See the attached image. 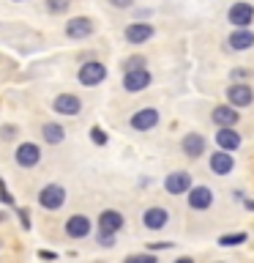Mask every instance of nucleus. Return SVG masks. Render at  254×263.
Listing matches in <instances>:
<instances>
[{"mask_svg": "<svg viewBox=\"0 0 254 263\" xmlns=\"http://www.w3.org/2000/svg\"><path fill=\"white\" fill-rule=\"evenodd\" d=\"M38 203L44 205L47 211H57V209L66 203V189L57 186V184H47V186L38 192Z\"/></svg>", "mask_w": 254, "mask_h": 263, "instance_id": "f257e3e1", "label": "nucleus"}, {"mask_svg": "<svg viewBox=\"0 0 254 263\" xmlns=\"http://www.w3.org/2000/svg\"><path fill=\"white\" fill-rule=\"evenodd\" d=\"M79 82L82 85H98L104 77H107V66L101 61H88V63H82L79 66Z\"/></svg>", "mask_w": 254, "mask_h": 263, "instance_id": "f03ea898", "label": "nucleus"}, {"mask_svg": "<svg viewBox=\"0 0 254 263\" xmlns=\"http://www.w3.org/2000/svg\"><path fill=\"white\" fill-rule=\"evenodd\" d=\"M227 20L235 25V28H249V22H254V6L251 3H232L227 11Z\"/></svg>", "mask_w": 254, "mask_h": 263, "instance_id": "7ed1b4c3", "label": "nucleus"}, {"mask_svg": "<svg viewBox=\"0 0 254 263\" xmlns=\"http://www.w3.org/2000/svg\"><path fill=\"white\" fill-rule=\"evenodd\" d=\"M164 189H167L170 195H183L192 189V176H188L186 170H175L170 173L167 178H164Z\"/></svg>", "mask_w": 254, "mask_h": 263, "instance_id": "20e7f679", "label": "nucleus"}, {"mask_svg": "<svg viewBox=\"0 0 254 263\" xmlns=\"http://www.w3.org/2000/svg\"><path fill=\"white\" fill-rule=\"evenodd\" d=\"M227 102L232 107H249L254 102V90L251 85H243V82H238V85H229L227 88Z\"/></svg>", "mask_w": 254, "mask_h": 263, "instance_id": "39448f33", "label": "nucleus"}, {"mask_svg": "<svg viewBox=\"0 0 254 263\" xmlns=\"http://www.w3.org/2000/svg\"><path fill=\"white\" fill-rule=\"evenodd\" d=\"M93 33V20L90 16H74L66 22V36L69 39H88Z\"/></svg>", "mask_w": 254, "mask_h": 263, "instance_id": "423d86ee", "label": "nucleus"}, {"mask_svg": "<svg viewBox=\"0 0 254 263\" xmlns=\"http://www.w3.org/2000/svg\"><path fill=\"white\" fill-rule=\"evenodd\" d=\"M147 85H151V71L147 69L129 71L126 77H123V88H126L129 93H139V90H145Z\"/></svg>", "mask_w": 254, "mask_h": 263, "instance_id": "0eeeda50", "label": "nucleus"}, {"mask_svg": "<svg viewBox=\"0 0 254 263\" xmlns=\"http://www.w3.org/2000/svg\"><path fill=\"white\" fill-rule=\"evenodd\" d=\"M156 123H159V110H153V107H142L139 112L131 115V126L137 132H147V129H153Z\"/></svg>", "mask_w": 254, "mask_h": 263, "instance_id": "6e6552de", "label": "nucleus"}, {"mask_svg": "<svg viewBox=\"0 0 254 263\" xmlns=\"http://www.w3.org/2000/svg\"><path fill=\"white\" fill-rule=\"evenodd\" d=\"M210 118H213V123H219V129H232L241 115H238V110H232V104H219Z\"/></svg>", "mask_w": 254, "mask_h": 263, "instance_id": "1a4fd4ad", "label": "nucleus"}, {"mask_svg": "<svg viewBox=\"0 0 254 263\" xmlns=\"http://www.w3.org/2000/svg\"><path fill=\"white\" fill-rule=\"evenodd\" d=\"M16 162H19L22 167H36L41 162V148L36 143H22L16 148Z\"/></svg>", "mask_w": 254, "mask_h": 263, "instance_id": "9d476101", "label": "nucleus"}, {"mask_svg": "<svg viewBox=\"0 0 254 263\" xmlns=\"http://www.w3.org/2000/svg\"><path fill=\"white\" fill-rule=\"evenodd\" d=\"M188 205L197 211H205V209H210L213 205V192L208 186H194V189H188Z\"/></svg>", "mask_w": 254, "mask_h": 263, "instance_id": "9b49d317", "label": "nucleus"}, {"mask_svg": "<svg viewBox=\"0 0 254 263\" xmlns=\"http://www.w3.org/2000/svg\"><path fill=\"white\" fill-rule=\"evenodd\" d=\"M151 36H153V25H147V22H131L126 28V41L129 44H145Z\"/></svg>", "mask_w": 254, "mask_h": 263, "instance_id": "f8f14e48", "label": "nucleus"}, {"mask_svg": "<svg viewBox=\"0 0 254 263\" xmlns=\"http://www.w3.org/2000/svg\"><path fill=\"white\" fill-rule=\"evenodd\" d=\"M66 233L71 238H85L90 233V219L85 214H74V217L66 219Z\"/></svg>", "mask_w": 254, "mask_h": 263, "instance_id": "ddd939ff", "label": "nucleus"}, {"mask_svg": "<svg viewBox=\"0 0 254 263\" xmlns=\"http://www.w3.org/2000/svg\"><path fill=\"white\" fill-rule=\"evenodd\" d=\"M52 107L60 115H77L82 110V102H79V96H74V93H60L52 102Z\"/></svg>", "mask_w": 254, "mask_h": 263, "instance_id": "4468645a", "label": "nucleus"}, {"mask_svg": "<svg viewBox=\"0 0 254 263\" xmlns=\"http://www.w3.org/2000/svg\"><path fill=\"white\" fill-rule=\"evenodd\" d=\"M232 167H235V159L229 151L210 154V170L216 173V176H227V173H232Z\"/></svg>", "mask_w": 254, "mask_h": 263, "instance_id": "2eb2a0df", "label": "nucleus"}, {"mask_svg": "<svg viewBox=\"0 0 254 263\" xmlns=\"http://www.w3.org/2000/svg\"><path fill=\"white\" fill-rule=\"evenodd\" d=\"M123 228V217L118 211H101V217H98V233H118V230Z\"/></svg>", "mask_w": 254, "mask_h": 263, "instance_id": "dca6fc26", "label": "nucleus"}, {"mask_svg": "<svg viewBox=\"0 0 254 263\" xmlns=\"http://www.w3.org/2000/svg\"><path fill=\"white\" fill-rule=\"evenodd\" d=\"M180 148H183L186 156H192V159H197V156L205 154V137L197 135V132H188V135L183 137V143H180Z\"/></svg>", "mask_w": 254, "mask_h": 263, "instance_id": "f3484780", "label": "nucleus"}, {"mask_svg": "<svg viewBox=\"0 0 254 263\" xmlns=\"http://www.w3.org/2000/svg\"><path fill=\"white\" fill-rule=\"evenodd\" d=\"M167 219H170V214L164 211V209H147V211L142 214V225L151 228V230L164 228V225H167Z\"/></svg>", "mask_w": 254, "mask_h": 263, "instance_id": "a211bd4d", "label": "nucleus"}, {"mask_svg": "<svg viewBox=\"0 0 254 263\" xmlns=\"http://www.w3.org/2000/svg\"><path fill=\"white\" fill-rule=\"evenodd\" d=\"M216 143H219L221 151H235V148L241 145V135L232 132V129H219L216 132Z\"/></svg>", "mask_w": 254, "mask_h": 263, "instance_id": "6ab92c4d", "label": "nucleus"}, {"mask_svg": "<svg viewBox=\"0 0 254 263\" xmlns=\"http://www.w3.org/2000/svg\"><path fill=\"white\" fill-rule=\"evenodd\" d=\"M251 44H254V33L251 30L241 28V30L229 33V47H232V49H249Z\"/></svg>", "mask_w": 254, "mask_h": 263, "instance_id": "aec40b11", "label": "nucleus"}, {"mask_svg": "<svg viewBox=\"0 0 254 263\" xmlns=\"http://www.w3.org/2000/svg\"><path fill=\"white\" fill-rule=\"evenodd\" d=\"M41 135H44V140L49 145H57V143H63V140H66V129L60 126V123H44Z\"/></svg>", "mask_w": 254, "mask_h": 263, "instance_id": "412c9836", "label": "nucleus"}, {"mask_svg": "<svg viewBox=\"0 0 254 263\" xmlns=\"http://www.w3.org/2000/svg\"><path fill=\"white\" fill-rule=\"evenodd\" d=\"M243 241H246V233H227V236L219 238L221 247H238V244H243Z\"/></svg>", "mask_w": 254, "mask_h": 263, "instance_id": "4be33fe9", "label": "nucleus"}, {"mask_svg": "<svg viewBox=\"0 0 254 263\" xmlns=\"http://www.w3.org/2000/svg\"><path fill=\"white\" fill-rule=\"evenodd\" d=\"M139 69H145V58H139V55H134V58H129L126 63H123V71H139Z\"/></svg>", "mask_w": 254, "mask_h": 263, "instance_id": "5701e85b", "label": "nucleus"}, {"mask_svg": "<svg viewBox=\"0 0 254 263\" xmlns=\"http://www.w3.org/2000/svg\"><path fill=\"white\" fill-rule=\"evenodd\" d=\"M69 6H71V0H47V8L52 14H63Z\"/></svg>", "mask_w": 254, "mask_h": 263, "instance_id": "b1692460", "label": "nucleus"}, {"mask_svg": "<svg viewBox=\"0 0 254 263\" xmlns=\"http://www.w3.org/2000/svg\"><path fill=\"white\" fill-rule=\"evenodd\" d=\"M90 140H93L96 145H107V135L101 132V126H93V129H90Z\"/></svg>", "mask_w": 254, "mask_h": 263, "instance_id": "393cba45", "label": "nucleus"}, {"mask_svg": "<svg viewBox=\"0 0 254 263\" xmlns=\"http://www.w3.org/2000/svg\"><path fill=\"white\" fill-rule=\"evenodd\" d=\"M126 263H159V260H156L153 255H131Z\"/></svg>", "mask_w": 254, "mask_h": 263, "instance_id": "a878e982", "label": "nucleus"}, {"mask_svg": "<svg viewBox=\"0 0 254 263\" xmlns=\"http://www.w3.org/2000/svg\"><path fill=\"white\" fill-rule=\"evenodd\" d=\"M98 244H104V247H115V236H112V233H98Z\"/></svg>", "mask_w": 254, "mask_h": 263, "instance_id": "bb28decb", "label": "nucleus"}, {"mask_svg": "<svg viewBox=\"0 0 254 263\" xmlns=\"http://www.w3.org/2000/svg\"><path fill=\"white\" fill-rule=\"evenodd\" d=\"M0 200H3V203H8V205L14 203V197L8 195V192H6V184H3V181H0Z\"/></svg>", "mask_w": 254, "mask_h": 263, "instance_id": "cd10ccee", "label": "nucleus"}, {"mask_svg": "<svg viewBox=\"0 0 254 263\" xmlns=\"http://www.w3.org/2000/svg\"><path fill=\"white\" fill-rule=\"evenodd\" d=\"M110 3H112L115 8H129L131 3H134V0H110Z\"/></svg>", "mask_w": 254, "mask_h": 263, "instance_id": "c85d7f7f", "label": "nucleus"}, {"mask_svg": "<svg viewBox=\"0 0 254 263\" xmlns=\"http://www.w3.org/2000/svg\"><path fill=\"white\" fill-rule=\"evenodd\" d=\"M14 135H16V126H6V129H3V137H6V140H11Z\"/></svg>", "mask_w": 254, "mask_h": 263, "instance_id": "c756f323", "label": "nucleus"}, {"mask_svg": "<svg viewBox=\"0 0 254 263\" xmlns=\"http://www.w3.org/2000/svg\"><path fill=\"white\" fill-rule=\"evenodd\" d=\"M175 263H194V260H192V258H178Z\"/></svg>", "mask_w": 254, "mask_h": 263, "instance_id": "7c9ffc66", "label": "nucleus"}]
</instances>
